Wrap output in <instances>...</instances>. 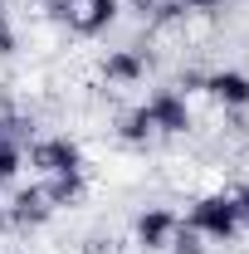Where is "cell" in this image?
<instances>
[{"instance_id": "6da1fadb", "label": "cell", "mask_w": 249, "mask_h": 254, "mask_svg": "<svg viewBox=\"0 0 249 254\" xmlns=\"http://www.w3.org/2000/svg\"><path fill=\"white\" fill-rule=\"evenodd\" d=\"M186 225L200 235V240H215V245H230L240 235V215H235V200L230 195H200L190 205Z\"/></svg>"}, {"instance_id": "7a4b0ae2", "label": "cell", "mask_w": 249, "mask_h": 254, "mask_svg": "<svg viewBox=\"0 0 249 254\" xmlns=\"http://www.w3.org/2000/svg\"><path fill=\"white\" fill-rule=\"evenodd\" d=\"M25 157L39 176H59V171H83V147L73 137H34Z\"/></svg>"}, {"instance_id": "3957f363", "label": "cell", "mask_w": 249, "mask_h": 254, "mask_svg": "<svg viewBox=\"0 0 249 254\" xmlns=\"http://www.w3.org/2000/svg\"><path fill=\"white\" fill-rule=\"evenodd\" d=\"M147 118H152V127H156V137H186L190 127V103H186V93L181 88H161V93H152L147 103Z\"/></svg>"}, {"instance_id": "277c9868", "label": "cell", "mask_w": 249, "mask_h": 254, "mask_svg": "<svg viewBox=\"0 0 249 254\" xmlns=\"http://www.w3.org/2000/svg\"><path fill=\"white\" fill-rule=\"evenodd\" d=\"M54 220V205H49V195L44 186H25L10 195V205H5V225H15V230H39V225Z\"/></svg>"}, {"instance_id": "5b68a950", "label": "cell", "mask_w": 249, "mask_h": 254, "mask_svg": "<svg viewBox=\"0 0 249 254\" xmlns=\"http://www.w3.org/2000/svg\"><path fill=\"white\" fill-rule=\"evenodd\" d=\"M176 225H181V220H176L166 205H147V210L137 215V230H132V235H137V245H142L147 254H156V250H166V245H171Z\"/></svg>"}, {"instance_id": "8992f818", "label": "cell", "mask_w": 249, "mask_h": 254, "mask_svg": "<svg viewBox=\"0 0 249 254\" xmlns=\"http://www.w3.org/2000/svg\"><path fill=\"white\" fill-rule=\"evenodd\" d=\"M200 93H210L230 113V108H249V73L240 68H215V73H205V88Z\"/></svg>"}, {"instance_id": "52a82bcc", "label": "cell", "mask_w": 249, "mask_h": 254, "mask_svg": "<svg viewBox=\"0 0 249 254\" xmlns=\"http://www.w3.org/2000/svg\"><path fill=\"white\" fill-rule=\"evenodd\" d=\"M147 64H152V54L137 49V44H132V49H113V54L103 59V78H108V83H137V78L147 73Z\"/></svg>"}, {"instance_id": "ba28073f", "label": "cell", "mask_w": 249, "mask_h": 254, "mask_svg": "<svg viewBox=\"0 0 249 254\" xmlns=\"http://www.w3.org/2000/svg\"><path fill=\"white\" fill-rule=\"evenodd\" d=\"M83 190H88L83 171H59V176H44V195H49V205H54V210L78 205V200H83Z\"/></svg>"}, {"instance_id": "9c48e42d", "label": "cell", "mask_w": 249, "mask_h": 254, "mask_svg": "<svg viewBox=\"0 0 249 254\" xmlns=\"http://www.w3.org/2000/svg\"><path fill=\"white\" fill-rule=\"evenodd\" d=\"M118 10H123V0H83L73 30H78V34H103L113 20H118Z\"/></svg>"}, {"instance_id": "30bf717a", "label": "cell", "mask_w": 249, "mask_h": 254, "mask_svg": "<svg viewBox=\"0 0 249 254\" xmlns=\"http://www.w3.org/2000/svg\"><path fill=\"white\" fill-rule=\"evenodd\" d=\"M118 137H123L127 147H152L156 127H152V118H147V108H127L123 118H118Z\"/></svg>"}, {"instance_id": "8fae6325", "label": "cell", "mask_w": 249, "mask_h": 254, "mask_svg": "<svg viewBox=\"0 0 249 254\" xmlns=\"http://www.w3.org/2000/svg\"><path fill=\"white\" fill-rule=\"evenodd\" d=\"M20 166H25V147L0 132V186H10V181L20 176Z\"/></svg>"}, {"instance_id": "7c38bea8", "label": "cell", "mask_w": 249, "mask_h": 254, "mask_svg": "<svg viewBox=\"0 0 249 254\" xmlns=\"http://www.w3.org/2000/svg\"><path fill=\"white\" fill-rule=\"evenodd\" d=\"M0 132H5V137H15L20 147H30V142H34V118H20V113H5V118H0Z\"/></svg>"}, {"instance_id": "4fadbf2b", "label": "cell", "mask_w": 249, "mask_h": 254, "mask_svg": "<svg viewBox=\"0 0 249 254\" xmlns=\"http://www.w3.org/2000/svg\"><path fill=\"white\" fill-rule=\"evenodd\" d=\"M166 250H171V254H205V240H200L190 225H176V235H171Z\"/></svg>"}, {"instance_id": "5bb4252c", "label": "cell", "mask_w": 249, "mask_h": 254, "mask_svg": "<svg viewBox=\"0 0 249 254\" xmlns=\"http://www.w3.org/2000/svg\"><path fill=\"white\" fill-rule=\"evenodd\" d=\"M78 5H83V0H44V15H49L54 25H68V30H73V20H78Z\"/></svg>"}, {"instance_id": "9a60e30c", "label": "cell", "mask_w": 249, "mask_h": 254, "mask_svg": "<svg viewBox=\"0 0 249 254\" xmlns=\"http://www.w3.org/2000/svg\"><path fill=\"white\" fill-rule=\"evenodd\" d=\"M15 49H20V39H15V30H10V20L0 15V59H10Z\"/></svg>"}, {"instance_id": "2e32d148", "label": "cell", "mask_w": 249, "mask_h": 254, "mask_svg": "<svg viewBox=\"0 0 249 254\" xmlns=\"http://www.w3.org/2000/svg\"><path fill=\"white\" fill-rule=\"evenodd\" d=\"M230 200H235V215H240V230H249V181H245L240 190H235Z\"/></svg>"}, {"instance_id": "e0dca14e", "label": "cell", "mask_w": 249, "mask_h": 254, "mask_svg": "<svg viewBox=\"0 0 249 254\" xmlns=\"http://www.w3.org/2000/svg\"><path fill=\"white\" fill-rule=\"evenodd\" d=\"M186 15H210V10H220V0H176Z\"/></svg>"}, {"instance_id": "ac0fdd59", "label": "cell", "mask_w": 249, "mask_h": 254, "mask_svg": "<svg viewBox=\"0 0 249 254\" xmlns=\"http://www.w3.org/2000/svg\"><path fill=\"white\" fill-rule=\"evenodd\" d=\"M181 88H186V93H200V88H205V73H200V68L181 73Z\"/></svg>"}, {"instance_id": "d6986e66", "label": "cell", "mask_w": 249, "mask_h": 254, "mask_svg": "<svg viewBox=\"0 0 249 254\" xmlns=\"http://www.w3.org/2000/svg\"><path fill=\"white\" fill-rule=\"evenodd\" d=\"M127 5H132V10H142V15H152V10L161 5V0H127Z\"/></svg>"}, {"instance_id": "ffe728a7", "label": "cell", "mask_w": 249, "mask_h": 254, "mask_svg": "<svg viewBox=\"0 0 249 254\" xmlns=\"http://www.w3.org/2000/svg\"><path fill=\"white\" fill-rule=\"evenodd\" d=\"M0 10H5V0H0Z\"/></svg>"}]
</instances>
